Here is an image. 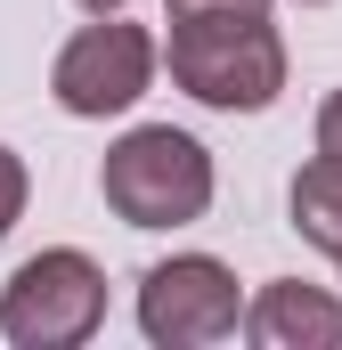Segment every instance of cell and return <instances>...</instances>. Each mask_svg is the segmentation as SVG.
Segmentation results:
<instances>
[{"label": "cell", "instance_id": "cell-6", "mask_svg": "<svg viewBox=\"0 0 342 350\" xmlns=\"http://www.w3.org/2000/svg\"><path fill=\"white\" fill-rule=\"evenodd\" d=\"M245 342L253 350H342V301L326 285H302V277H277L245 301Z\"/></svg>", "mask_w": 342, "mask_h": 350}, {"label": "cell", "instance_id": "cell-12", "mask_svg": "<svg viewBox=\"0 0 342 350\" xmlns=\"http://www.w3.org/2000/svg\"><path fill=\"white\" fill-rule=\"evenodd\" d=\"M302 8H326V0H302Z\"/></svg>", "mask_w": 342, "mask_h": 350}, {"label": "cell", "instance_id": "cell-8", "mask_svg": "<svg viewBox=\"0 0 342 350\" xmlns=\"http://www.w3.org/2000/svg\"><path fill=\"white\" fill-rule=\"evenodd\" d=\"M25 196H33V179H25V155H16V147H0V237L25 220Z\"/></svg>", "mask_w": 342, "mask_h": 350}, {"label": "cell", "instance_id": "cell-10", "mask_svg": "<svg viewBox=\"0 0 342 350\" xmlns=\"http://www.w3.org/2000/svg\"><path fill=\"white\" fill-rule=\"evenodd\" d=\"M318 155H334V163H342V90L318 98Z\"/></svg>", "mask_w": 342, "mask_h": 350}, {"label": "cell", "instance_id": "cell-11", "mask_svg": "<svg viewBox=\"0 0 342 350\" xmlns=\"http://www.w3.org/2000/svg\"><path fill=\"white\" fill-rule=\"evenodd\" d=\"M74 8H90V16H122L131 0H74Z\"/></svg>", "mask_w": 342, "mask_h": 350}, {"label": "cell", "instance_id": "cell-2", "mask_svg": "<svg viewBox=\"0 0 342 350\" xmlns=\"http://www.w3.org/2000/svg\"><path fill=\"white\" fill-rule=\"evenodd\" d=\"M98 196L122 228H187L212 212V155H204V139H187L171 122H139L106 147Z\"/></svg>", "mask_w": 342, "mask_h": 350}, {"label": "cell", "instance_id": "cell-1", "mask_svg": "<svg viewBox=\"0 0 342 350\" xmlns=\"http://www.w3.org/2000/svg\"><path fill=\"white\" fill-rule=\"evenodd\" d=\"M155 66H171V90L212 114H269L285 90V41L269 16H171Z\"/></svg>", "mask_w": 342, "mask_h": 350}, {"label": "cell", "instance_id": "cell-13", "mask_svg": "<svg viewBox=\"0 0 342 350\" xmlns=\"http://www.w3.org/2000/svg\"><path fill=\"white\" fill-rule=\"evenodd\" d=\"M334 269H342V253H334Z\"/></svg>", "mask_w": 342, "mask_h": 350}, {"label": "cell", "instance_id": "cell-3", "mask_svg": "<svg viewBox=\"0 0 342 350\" xmlns=\"http://www.w3.org/2000/svg\"><path fill=\"white\" fill-rule=\"evenodd\" d=\"M98 326H106V269L74 245L33 253L0 293V334L16 350H74Z\"/></svg>", "mask_w": 342, "mask_h": 350}, {"label": "cell", "instance_id": "cell-9", "mask_svg": "<svg viewBox=\"0 0 342 350\" xmlns=\"http://www.w3.org/2000/svg\"><path fill=\"white\" fill-rule=\"evenodd\" d=\"M171 16H269V0H171Z\"/></svg>", "mask_w": 342, "mask_h": 350}, {"label": "cell", "instance_id": "cell-5", "mask_svg": "<svg viewBox=\"0 0 342 350\" xmlns=\"http://www.w3.org/2000/svg\"><path fill=\"white\" fill-rule=\"evenodd\" d=\"M147 82H155V33H147V25H122V16L82 25V33L57 49V66H49L57 106L82 114V122L131 114V106L147 98Z\"/></svg>", "mask_w": 342, "mask_h": 350}, {"label": "cell", "instance_id": "cell-4", "mask_svg": "<svg viewBox=\"0 0 342 350\" xmlns=\"http://www.w3.org/2000/svg\"><path fill=\"white\" fill-rule=\"evenodd\" d=\"M245 318L237 301V269L212 261V253H171L139 277V334L155 350H204V342H228Z\"/></svg>", "mask_w": 342, "mask_h": 350}, {"label": "cell", "instance_id": "cell-7", "mask_svg": "<svg viewBox=\"0 0 342 350\" xmlns=\"http://www.w3.org/2000/svg\"><path fill=\"white\" fill-rule=\"evenodd\" d=\"M293 237L318 245L326 261L342 253V163L334 155H310V163L293 172Z\"/></svg>", "mask_w": 342, "mask_h": 350}]
</instances>
